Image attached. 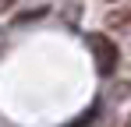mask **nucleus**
<instances>
[{
    "instance_id": "nucleus-2",
    "label": "nucleus",
    "mask_w": 131,
    "mask_h": 127,
    "mask_svg": "<svg viewBox=\"0 0 131 127\" xmlns=\"http://www.w3.org/2000/svg\"><path fill=\"white\" fill-rule=\"evenodd\" d=\"M128 127H131V124H128Z\"/></svg>"
},
{
    "instance_id": "nucleus-1",
    "label": "nucleus",
    "mask_w": 131,
    "mask_h": 127,
    "mask_svg": "<svg viewBox=\"0 0 131 127\" xmlns=\"http://www.w3.org/2000/svg\"><path fill=\"white\" fill-rule=\"evenodd\" d=\"M89 46H92V53H96V67H99V74H113V71H117V46H113L106 35H92Z\"/></svg>"
}]
</instances>
